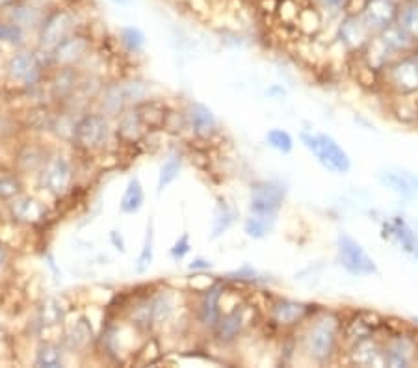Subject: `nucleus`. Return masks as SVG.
I'll return each mask as SVG.
<instances>
[{"label":"nucleus","instance_id":"f257e3e1","mask_svg":"<svg viewBox=\"0 0 418 368\" xmlns=\"http://www.w3.org/2000/svg\"><path fill=\"white\" fill-rule=\"evenodd\" d=\"M297 348L314 364H331L342 352V315L339 311L320 309L297 327Z\"/></svg>","mask_w":418,"mask_h":368},{"label":"nucleus","instance_id":"0eeeda50","mask_svg":"<svg viewBox=\"0 0 418 368\" xmlns=\"http://www.w3.org/2000/svg\"><path fill=\"white\" fill-rule=\"evenodd\" d=\"M379 341L385 367L409 368L418 363V342L411 329L405 333H386Z\"/></svg>","mask_w":418,"mask_h":368},{"label":"nucleus","instance_id":"f3484780","mask_svg":"<svg viewBox=\"0 0 418 368\" xmlns=\"http://www.w3.org/2000/svg\"><path fill=\"white\" fill-rule=\"evenodd\" d=\"M71 179H73V171L71 164L65 156H54L53 161L48 162L45 171L41 175V186L53 196H62L67 190Z\"/></svg>","mask_w":418,"mask_h":368},{"label":"nucleus","instance_id":"8fccbe9b","mask_svg":"<svg viewBox=\"0 0 418 368\" xmlns=\"http://www.w3.org/2000/svg\"><path fill=\"white\" fill-rule=\"evenodd\" d=\"M4 261H6V253H4V250L0 247V266L4 264Z\"/></svg>","mask_w":418,"mask_h":368},{"label":"nucleus","instance_id":"6ab92c4d","mask_svg":"<svg viewBox=\"0 0 418 368\" xmlns=\"http://www.w3.org/2000/svg\"><path fill=\"white\" fill-rule=\"evenodd\" d=\"M379 39L383 41V45L386 47V50L392 54V58H402L407 54H413L417 50L418 43L409 36L400 22H392L386 28H383L382 32L377 34Z\"/></svg>","mask_w":418,"mask_h":368},{"label":"nucleus","instance_id":"9d476101","mask_svg":"<svg viewBox=\"0 0 418 368\" xmlns=\"http://www.w3.org/2000/svg\"><path fill=\"white\" fill-rule=\"evenodd\" d=\"M379 235L396 250L418 261V235L403 216H391L382 222Z\"/></svg>","mask_w":418,"mask_h":368},{"label":"nucleus","instance_id":"b1692460","mask_svg":"<svg viewBox=\"0 0 418 368\" xmlns=\"http://www.w3.org/2000/svg\"><path fill=\"white\" fill-rule=\"evenodd\" d=\"M240 218V212L234 207H231L225 201H220L214 210V218H212V229H210V240H217L233 227Z\"/></svg>","mask_w":418,"mask_h":368},{"label":"nucleus","instance_id":"c9c22d12","mask_svg":"<svg viewBox=\"0 0 418 368\" xmlns=\"http://www.w3.org/2000/svg\"><path fill=\"white\" fill-rule=\"evenodd\" d=\"M119 39H121L123 47L127 48L128 53H142L143 47H145V34L140 30L138 27H123L119 30Z\"/></svg>","mask_w":418,"mask_h":368},{"label":"nucleus","instance_id":"603ef678","mask_svg":"<svg viewBox=\"0 0 418 368\" xmlns=\"http://www.w3.org/2000/svg\"><path fill=\"white\" fill-rule=\"evenodd\" d=\"M411 326H413V327H418V318H417V316H414L413 320H411Z\"/></svg>","mask_w":418,"mask_h":368},{"label":"nucleus","instance_id":"5fc2aeb1","mask_svg":"<svg viewBox=\"0 0 418 368\" xmlns=\"http://www.w3.org/2000/svg\"><path fill=\"white\" fill-rule=\"evenodd\" d=\"M414 56H417V58H418V47H417V50H414Z\"/></svg>","mask_w":418,"mask_h":368},{"label":"nucleus","instance_id":"423d86ee","mask_svg":"<svg viewBox=\"0 0 418 368\" xmlns=\"http://www.w3.org/2000/svg\"><path fill=\"white\" fill-rule=\"evenodd\" d=\"M320 309L318 304H307L288 298H274L268 304V324L277 331H294L303 326Z\"/></svg>","mask_w":418,"mask_h":368},{"label":"nucleus","instance_id":"79ce46f5","mask_svg":"<svg viewBox=\"0 0 418 368\" xmlns=\"http://www.w3.org/2000/svg\"><path fill=\"white\" fill-rule=\"evenodd\" d=\"M190 251H191L190 236H188V233H184V235L180 236L179 240L171 245L170 255H171V259H175V261H182V259H184V257L188 255Z\"/></svg>","mask_w":418,"mask_h":368},{"label":"nucleus","instance_id":"7ed1b4c3","mask_svg":"<svg viewBox=\"0 0 418 368\" xmlns=\"http://www.w3.org/2000/svg\"><path fill=\"white\" fill-rule=\"evenodd\" d=\"M257 316H259L257 307L249 304L248 298H244L229 311H223L216 327L212 329L214 341L222 346H231L234 342H238L245 335V331L253 326Z\"/></svg>","mask_w":418,"mask_h":368},{"label":"nucleus","instance_id":"6e6552de","mask_svg":"<svg viewBox=\"0 0 418 368\" xmlns=\"http://www.w3.org/2000/svg\"><path fill=\"white\" fill-rule=\"evenodd\" d=\"M286 199V190L279 181H259L249 188V212L277 216Z\"/></svg>","mask_w":418,"mask_h":368},{"label":"nucleus","instance_id":"39448f33","mask_svg":"<svg viewBox=\"0 0 418 368\" xmlns=\"http://www.w3.org/2000/svg\"><path fill=\"white\" fill-rule=\"evenodd\" d=\"M337 262L346 273L353 278H370L379 273L374 257L363 247L357 238L348 233H340L337 236Z\"/></svg>","mask_w":418,"mask_h":368},{"label":"nucleus","instance_id":"de8ad7c7","mask_svg":"<svg viewBox=\"0 0 418 368\" xmlns=\"http://www.w3.org/2000/svg\"><path fill=\"white\" fill-rule=\"evenodd\" d=\"M110 240H112V244L116 245V250H119L121 253H125V242H123V238L119 236V233H117V231H112Z\"/></svg>","mask_w":418,"mask_h":368},{"label":"nucleus","instance_id":"4c0bfd02","mask_svg":"<svg viewBox=\"0 0 418 368\" xmlns=\"http://www.w3.org/2000/svg\"><path fill=\"white\" fill-rule=\"evenodd\" d=\"M11 17H13V25H17V27H30V25H36V22H39V19H41V13H39V10L37 8H34V6H25V4H19L13 8V11H11Z\"/></svg>","mask_w":418,"mask_h":368},{"label":"nucleus","instance_id":"c756f323","mask_svg":"<svg viewBox=\"0 0 418 368\" xmlns=\"http://www.w3.org/2000/svg\"><path fill=\"white\" fill-rule=\"evenodd\" d=\"M396 22H400L403 30L418 43V0H405L400 4Z\"/></svg>","mask_w":418,"mask_h":368},{"label":"nucleus","instance_id":"a18cd8bd","mask_svg":"<svg viewBox=\"0 0 418 368\" xmlns=\"http://www.w3.org/2000/svg\"><path fill=\"white\" fill-rule=\"evenodd\" d=\"M188 268H190L191 272H208V270L214 268V262L205 259V257H196V259L188 264Z\"/></svg>","mask_w":418,"mask_h":368},{"label":"nucleus","instance_id":"72a5a7b5","mask_svg":"<svg viewBox=\"0 0 418 368\" xmlns=\"http://www.w3.org/2000/svg\"><path fill=\"white\" fill-rule=\"evenodd\" d=\"M180 170H182L180 156H170V158L162 164L159 173V192H164L166 188L171 186V184L179 179Z\"/></svg>","mask_w":418,"mask_h":368},{"label":"nucleus","instance_id":"864d4df0","mask_svg":"<svg viewBox=\"0 0 418 368\" xmlns=\"http://www.w3.org/2000/svg\"><path fill=\"white\" fill-rule=\"evenodd\" d=\"M394 2H396V4H403L405 0H394Z\"/></svg>","mask_w":418,"mask_h":368},{"label":"nucleus","instance_id":"473e14b6","mask_svg":"<svg viewBox=\"0 0 418 368\" xmlns=\"http://www.w3.org/2000/svg\"><path fill=\"white\" fill-rule=\"evenodd\" d=\"M154 259V225L153 222L147 224L145 231V240H143L142 251H140L138 261H136V273H145L151 268Z\"/></svg>","mask_w":418,"mask_h":368},{"label":"nucleus","instance_id":"09e8293b","mask_svg":"<svg viewBox=\"0 0 418 368\" xmlns=\"http://www.w3.org/2000/svg\"><path fill=\"white\" fill-rule=\"evenodd\" d=\"M110 2H114L116 6H128V4H130V0H110Z\"/></svg>","mask_w":418,"mask_h":368},{"label":"nucleus","instance_id":"ea45409f","mask_svg":"<svg viewBox=\"0 0 418 368\" xmlns=\"http://www.w3.org/2000/svg\"><path fill=\"white\" fill-rule=\"evenodd\" d=\"M19 182L15 177L8 173H0V199H11L19 193Z\"/></svg>","mask_w":418,"mask_h":368},{"label":"nucleus","instance_id":"a878e982","mask_svg":"<svg viewBox=\"0 0 418 368\" xmlns=\"http://www.w3.org/2000/svg\"><path fill=\"white\" fill-rule=\"evenodd\" d=\"M149 307H151V324L162 326L173 318L175 299L171 294L159 292L154 294L153 298H149Z\"/></svg>","mask_w":418,"mask_h":368},{"label":"nucleus","instance_id":"2eb2a0df","mask_svg":"<svg viewBox=\"0 0 418 368\" xmlns=\"http://www.w3.org/2000/svg\"><path fill=\"white\" fill-rule=\"evenodd\" d=\"M186 123L191 134L199 139H210L220 132V121L216 114L203 102H190V107L186 110Z\"/></svg>","mask_w":418,"mask_h":368},{"label":"nucleus","instance_id":"dca6fc26","mask_svg":"<svg viewBox=\"0 0 418 368\" xmlns=\"http://www.w3.org/2000/svg\"><path fill=\"white\" fill-rule=\"evenodd\" d=\"M346 363L351 367H385L382 341L376 335L344 350Z\"/></svg>","mask_w":418,"mask_h":368},{"label":"nucleus","instance_id":"37998d69","mask_svg":"<svg viewBox=\"0 0 418 368\" xmlns=\"http://www.w3.org/2000/svg\"><path fill=\"white\" fill-rule=\"evenodd\" d=\"M60 318H62V309H60L56 304H47L41 309L43 324H47V326H54V324H58Z\"/></svg>","mask_w":418,"mask_h":368},{"label":"nucleus","instance_id":"f8f14e48","mask_svg":"<svg viewBox=\"0 0 418 368\" xmlns=\"http://www.w3.org/2000/svg\"><path fill=\"white\" fill-rule=\"evenodd\" d=\"M400 4L394 0H366L365 8L360 11V19L374 36L379 34L392 22H396Z\"/></svg>","mask_w":418,"mask_h":368},{"label":"nucleus","instance_id":"58836bf2","mask_svg":"<svg viewBox=\"0 0 418 368\" xmlns=\"http://www.w3.org/2000/svg\"><path fill=\"white\" fill-rule=\"evenodd\" d=\"M36 364L37 367L45 368L62 367V352H60L56 346H43L41 350L37 352Z\"/></svg>","mask_w":418,"mask_h":368},{"label":"nucleus","instance_id":"4be33fe9","mask_svg":"<svg viewBox=\"0 0 418 368\" xmlns=\"http://www.w3.org/2000/svg\"><path fill=\"white\" fill-rule=\"evenodd\" d=\"M389 110L391 116L398 123L403 125H414L418 123V93L409 95H389Z\"/></svg>","mask_w":418,"mask_h":368},{"label":"nucleus","instance_id":"7c9ffc66","mask_svg":"<svg viewBox=\"0 0 418 368\" xmlns=\"http://www.w3.org/2000/svg\"><path fill=\"white\" fill-rule=\"evenodd\" d=\"M225 281H231V283H240V285H266L270 281V278L262 273L260 270H257L251 264H242L240 268L229 272L225 275Z\"/></svg>","mask_w":418,"mask_h":368},{"label":"nucleus","instance_id":"3c124183","mask_svg":"<svg viewBox=\"0 0 418 368\" xmlns=\"http://www.w3.org/2000/svg\"><path fill=\"white\" fill-rule=\"evenodd\" d=\"M13 2H15V0H0V6H10L13 4Z\"/></svg>","mask_w":418,"mask_h":368},{"label":"nucleus","instance_id":"ddd939ff","mask_svg":"<svg viewBox=\"0 0 418 368\" xmlns=\"http://www.w3.org/2000/svg\"><path fill=\"white\" fill-rule=\"evenodd\" d=\"M377 181L383 188L391 190L403 199L418 198V175L402 168H386L377 173Z\"/></svg>","mask_w":418,"mask_h":368},{"label":"nucleus","instance_id":"1a4fd4ad","mask_svg":"<svg viewBox=\"0 0 418 368\" xmlns=\"http://www.w3.org/2000/svg\"><path fill=\"white\" fill-rule=\"evenodd\" d=\"M374 34L366 28L359 15H348L342 13L339 25L335 27V41L344 48L348 56H359Z\"/></svg>","mask_w":418,"mask_h":368},{"label":"nucleus","instance_id":"e433bc0d","mask_svg":"<svg viewBox=\"0 0 418 368\" xmlns=\"http://www.w3.org/2000/svg\"><path fill=\"white\" fill-rule=\"evenodd\" d=\"M13 214H15V218H19L21 222H37V219L41 218L43 208L39 207L37 201L30 198H22L17 199L15 203H13Z\"/></svg>","mask_w":418,"mask_h":368},{"label":"nucleus","instance_id":"9b49d317","mask_svg":"<svg viewBox=\"0 0 418 368\" xmlns=\"http://www.w3.org/2000/svg\"><path fill=\"white\" fill-rule=\"evenodd\" d=\"M108 132H110L108 119L101 114H90L84 119H80L79 125L74 127V139L84 149H97L104 144Z\"/></svg>","mask_w":418,"mask_h":368},{"label":"nucleus","instance_id":"49530a36","mask_svg":"<svg viewBox=\"0 0 418 368\" xmlns=\"http://www.w3.org/2000/svg\"><path fill=\"white\" fill-rule=\"evenodd\" d=\"M266 95L274 97V99H283L286 95V90L281 84H271L268 90H266Z\"/></svg>","mask_w":418,"mask_h":368},{"label":"nucleus","instance_id":"393cba45","mask_svg":"<svg viewBox=\"0 0 418 368\" xmlns=\"http://www.w3.org/2000/svg\"><path fill=\"white\" fill-rule=\"evenodd\" d=\"M359 58L365 62L368 67L376 71H383L386 65L394 62L392 54L386 50V47L383 45V41L379 39V36H372V39L368 41V45L365 47V50L359 54Z\"/></svg>","mask_w":418,"mask_h":368},{"label":"nucleus","instance_id":"c03bdc74","mask_svg":"<svg viewBox=\"0 0 418 368\" xmlns=\"http://www.w3.org/2000/svg\"><path fill=\"white\" fill-rule=\"evenodd\" d=\"M21 28L17 25H0V41H19Z\"/></svg>","mask_w":418,"mask_h":368},{"label":"nucleus","instance_id":"f704fd0d","mask_svg":"<svg viewBox=\"0 0 418 368\" xmlns=\"http://www.w3.org/2000/svg\"><path fill=\"white\" fill-rule=\"evenodd\" d=\"M143 125L140 121V116L136 114V110L133 112L125 114L121 118V123H119V128H117V132L121 134L123 139H128V142H136V139L142 136L143 132Z\"/></svg>","mask_w":418,"mask_h":368},{"label":"nucleus","instance_id":"2f4dec72","mask_svg":"<svg viewBox=\"0 0 418 368\" xmlns=\"http://www.w3.org/2000/svg\"><path fill=\"white\" fill-rule=\"evenodd\" d=\"M264 142L268 147H271L274 151L281 153V155H290L294 147H296V139L288 130L285 128H270L264 136Z\"/></svg>","mask_w":418,"mask_h":368},{"label":"nucleus","instance_id":"5701e85b","mask_svg":"<svg viewBox=\"0 0 418 368\" xmlns=\"http://www.w3.org/2000/svg\"><path fill=\"white\" fill-rule=\"evenodd\" d=\"M277 216H264V214H251L244 218L242 229L244 235L251 240H264L276 229Z\"/></svg>","mask_w":418,"mask_h":368},{"label":"nucleus","instance_id":"f03ea898","mask_svg":"<svg viewBox=\"0 0 418 368\" xmlns=\"http://www.w3.org/2000/svg\"><path fill=\"white\" fill-rule=\"evenodd\" d=\"M299 142L303 147L314 155L323 170L335 175H346L351 170V158H349L348 151L331 136L325 132H309L302 130L299 132Z\"/></svg>","mask_w":418,"mask_h":368},{"label":"nucleus","instance_id":"a19ab883","mask_svg":"<svg viewBox=\"0 0 418 368\" xmlns=\"http://www.w3.org/2000/svg\"><path fill=\"white\" fill-rule=\"evenodd\" d=\"M313 2L323 11V15L328 13V15L335 17L344 13L346 0H313Z\"/></svg>","mask_w":418,"mask_h":368},{"label":"nucleus","instance_id":"a211bd4d","mask_svg":"<svg viewBox=\"0 0 418 368\" xmlns=\"http://www.w3.org/2000/svg\"><path fill=\"white\" fill-rule=\"evenodd\" d=\"M74 25V17L71 11H54L41 25V43L45 47H56L62 39L71 34Z\"/></svg>","mask_w":418,"mask_h":368},{"label":"nucleus","instance_id":"412c9836","mask_svg":"<svg viewBox=\"0 0 418 368\" xmlns=\"http://www.w3.org/2000/svg\"><path fill=\"white\" fill-rule=\"evenodd\" d=\"M294 27H296L297 34H302L305 38H318L323 30V11L316 4H303Z\"/></svg>","mask_w":418,"mask_h":368},{"label":"nucleus","instance_id":"20e7f679","mask_svg":"<svg viewBox=\"0 0 418 368\" xmlns=\"http://www.w3.org/2000/svg\"><path fill=\"white\" fill-rule=\"evenodd\" d=\"M379 91L386 95L418 93V58L414 53L396 58L379 71Z\"/></svg>","mask_w":418,"mask_h":368},{"label":"nucleus","instance_id":"aec40b11","mask_svg":"<svg viewBox=\"0 0 418 368\" xmlns=\"http://www.w3.org/2000/svg\"><path fill=\"white\" fill-rule=\"evenodd\" d=\"M374 333L376 331L360 318L357 311L349 316H342V352L357 344V342L370 339V336H374Z\"/></svg>","mask_w":418,"mask_h":368},{"label":"nucleus","instance_id":"bb28decb","mask_svg":"<svg viewBox=\"0 0 418 368\" xmlns=\"http://www.w3.org/2000/svg\"><path fill=\"white\" fill-rule=\"evenodd\" d=\"M145 203V192H143L142 182L138 177H130L125 193H123L121 203H119V210L123 214H136L140 208Z\"/></svg>","mask_w":418,"mask_h":368},{"label":"nucleus","instance_id":"c85d7f7f","mask_svg":"<svg viewBox=\"0 0 418 368\" xmlns=\"http://www.w3.org/2000/svg\"><path fill=\"white\" fill-rule=\"evenodd\" d=\"M8 69H10V75L17 81H32L37 75V62L32 54L21 53L10 60Z\"/></svg>","mask_w":418,"mask_h":368},{"label":"nucleus","instance_id":"4468645a","mask_svg":"<svg viewBox=\"0 0 418 368\" xmlns=\"http://www.w3.org/2000/svg\"><path fill=\"white\" fill-rule=\"evenodd\" d=\"M225 279L223 281H214L210 287H207L203 290L201 301H199V311H197V316H199V322L205 329H208L212 333V329L216 327L217 320L223 313L222 307V298L223 292H225Z\"/></svg>","mask_w":418,"mask_h":368},{"label":"nucleus","instance_id":"cd10ccee","mask_svg":"<svg viewBox=\"0 0 418 368\" xmlns=\"http://www.w3.org/2000/svg\"><path fill=\"white\" fill-rule=\"evenodd\" d=\"M86 50H88V41L84 38H69L67 36L54 47V58L58 62H64V64H69V62L79 60Z\"/></svg>","mask_w":418,"mask_h":368}]
</instances>
